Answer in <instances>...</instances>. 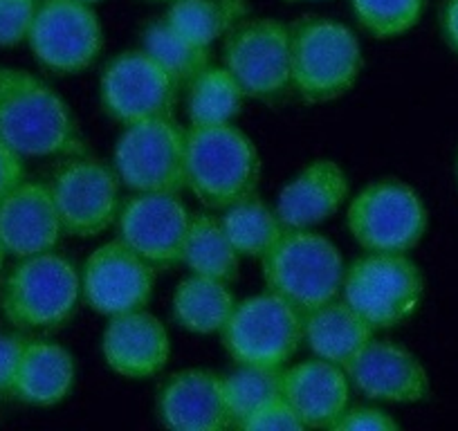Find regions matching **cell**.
I'll return each mask as SVG.
<instances>
[{
    "mask_svg": "<svg viewBox=\"0 0 458 431\" xmlns=\"http://www.w3.org/2000/svg\"><path fill=\"white\" fill-rule=\"evenodd\" d=\"M0 142L21 157H72L88 151L64 97L14 65H0Z\"/></svg>",
    "mask_w": 458,
    "mask_h": 431,
    "instance_id": "1",
    "label": "cell"
},
{
    "mask_svg": "<svg viewBox=\"0 0 458 431\" xmlns=\"http://www.w3.org/2000/svg\"><path fill=\"white\" fill-rule=\"evenodd\" d=\"M184 173L187 189L202 205L227 209L257 193L261 157L239 126H189Z\"/></svg>",
    "mask_w": 458,
    "mask_h": 431,
    "instance_id": "2",
    "label": "cell"
},
{
    "mask_svg": "<svg viewBox=\"0 0 458 431\" xmlns=\"http://www.w3.org/2000/svg\"><path fill=\"white\" fill-rule=\"evenodd\" d=\"M362 72V47L346 25L306 16L290 25V86L310 104L344 97Z\"/></svg>",
    "mask_w": 458,
    "mask_h": 431,
    "instance_id": "3",
    "label": "cell"
},
{
    "mask_svg": "<svg viewBox=\"0 0 458 431\" xmlns=\"http://www.w3.org/2000/svg\"><path fill=\"white\" fill-rule=\"evenodd\" d=\"M81 297V276L61 254L19 258L0 281V315L19 331H55L68 324Z\"/></svg>",
    "mask_w": 458,
    "mask_h": 431,
    "instance_id": "4",
    "label": "cell"
},
{
    "mask_svg": "<svg viewBox=\"0 0 458 431\" xmlns=\"http://www.w3.org/2000/svg\"><path fill=\"white\" fill-rule=\"evenodd\" d=\"M344 258L337 245L315 230H285L261 258L267 292L310 312L342 292Z\"/></svg>",
    "mask_w": 458,
    "mask_h": 431,
    "instance_id": "5",
    "label": "cell"
},
{
    "mask_svg": "<svg viewBox=\"0 0 458 431\" xmlns=\"http://www.w3.org/2000/svg\"><path fill=\"white\" fill-rule=\"evenodd\" d=\"M425 292L422 272L404 252H369L344 270L342 299L373 331L403 324Z\"/></svg>",
    "mask_w": 458,
    "mask_h": 431,
    "instance_id": "6",
    "label": "cell"
},
{
    "mask_svg": "<svg viewBox=\"0 0 458 431\" xmlns=\"http://www.w3.org/2000/svg\"><path fill=\"white\" fill-rule=\"evenodd\" d=\"M427 223L422 198L398 178L367 184L346 211L351 236L367 252H409L422 241Z\"/></svg>",
    "mask_w": 458,
    "mask_h": 431,
    "instance_id": "7",
    "label": "cell"
},
{
    "mask_svg": "<svg viewBox=\"0 0 458 431\" xmlns=\"http://www.w3.org/2000/svg\"><path fill=\"white\" fill-rule=\"evenodd\" d=\"M220 337L239 367L284 368L303 342V317L279 294H257L236 303Z\"/></svg>",
    "mask_w": 458,
    "mask_h": 431,
    "instance_id": "8",
    "label": "cell"
},
{
    "mask_svg": "<svg viewBox=\"0 0 458 431\" xmlns=\"http://www.w3.org/2000/svg\"><path fill=\"white\" fill-rule=\"evenodd\" d=\"M187 129L174 117H153L126 126L114 144V173L135 193L171 191L187 187Z\"/></svg>",
    "mask_w": 458,
    "mask_h": 431,
    "instance_id": "9",
    "label": "cell"
},
{
    "mask_svg": "<svg viewBox=\"0 0 458 431\" xmlns=\"http://www.w3.org/2000/svg\"><path fill=\"white\" fill-rule=\"evenodd\" d=\"M50 193L64 234L92 239L108 230L120 214V178L104 162L72 156L55 171Z\"/></svg>",
    "mask_w": 458,
    "mask_h": 431,
    "instance_id": "10",
    "label": "cell"
},
{
    "mask_svg": "<svg viewBox=\"0 0 458 431\" xmlns=\"http://www.w3.org/2000/svg\"><path fill=\"white\" fill-rule=\"evenodd\" d=\"M34 59L55 74L90 68L104 47V30L90 5L79 0H41L28 34Z\"/></svg>",
    "mask_w": 458,
    "mask_h": 431,
    "instance_id": "11",
    "label": "cell"
},
{
    "mask_svg": "<svg viewBox=\"0 0 458 431\" xmlns=\"http://www.w3.org/2000/svg\"><path fill=\"white\" fill-rule=\"evenodd\" d=\"M114 225L117 239L157 272L182 263L191 214L180 193L147 191L135 193L120 207Z\"/></svg>",
    "mask_w": 458,
    "mask_h": 431,
    "instance_id": "12",
    "label": "cell"
},
{
    "mask_svg": "<svg viewBox=\"0 0 458 431\" xmlns=\"http://www.w3.org/2000/svg\"><path fill=\"white\" fill-rule=\"evenodd\" d=\"M223 65L245 97L272 99L290 86V25L252 19L225 37Z\"/></svg>",
    "mask_w": 458,
    "mask_h": 431,
    "instance_id": "13",
    "label": "cell"
},
{
    "mask_svg": "<svg viewBox=\"0 0 458 431\" xmlns=\"http://www.w3.org/2000/svg\"><path fill=\"white\" fill-rule=\"evenodd\" d=\"M104 111L129 126L174 115L178 86L144 50H126L106 63L99 81Z\"/></svg>",
    "mask_w": 458,
    "mask_h": 431,
    "instance_id": "14",
    "label": "cell"
},
{
    "mask_svg": "<svg viewBox=\"0 0 458 431\" xmlns=\"http://www.w3.org/2000/svg\"><path fill=\"white\" fill-rule=\"evenodd\" d=\"M79 276L83 301L106 317L144 310L156 285V270L120 239L99 245Z\"/></svg>",
    "mask_w": 458,
    "mask_h": 431,
    "instance_id": "15",
    "label": "cell"
},
{
    "mask_svg": "<svg viewBox=\"0 0 458 431\" xmlns=\"http://www.w3.org/2000/svg\"><path fill=\"white\" fill-rule=\"evenodd\" d=\"M344 371L351 385L371 400L413 404L429 395L427 368L411 351L394 342L371 340Z\"/></svg>",
    "mask_w": 458,
    "mask_h": 431,
    "instance_id": "16",
    "label": "cell"
},
{
    "mask_svg": "<svg viewBox=\"0 0 458 431\" xmlns=\"http://www.w3.org/2000/svg\"><path fill=\"white\" fill-rule=\"evenodd\" d=\"M61 234L64 227L47 184L23 180L0 200V241L7 257L25 258L52 252Z\"/></svg>",
    "mask_w": 458,
    "mask_h": 431,
    "instance_id": "17",
    "label": "cell"
},
{
    "mask_svg": "<svg viewBox=\"0 0 458 431\" xmlns=\"http://www.w3.org/2000/svg\"><path fill=\"white\" fill-rule=\"evenodd\" d=\"M101 353L110 371L129 380L157 376L171 355L165 324L147 310L110 317L101 337Z\"/></svg>",
    "mask_w": 458,
    "mask_h": 431,
    "instance_id": "18",
    "label": "cell"
},
{
    "mask_svg": "<svg viewBox=\"0 0 458 431\" xmlns=\"http://www.w3.org/2000/svg\"><path fill=\"white\" fill-rule=\"evenodd\" d=\"M157 418L166 429L220 431L232 427L225 407L223 376L205 368L178 371L157 393Z\"/></svg>",
    "mask_w": 458,
    "mask_h": 431,
    "instance_id": "19",
    "label": "cell"
},
{
    "mask_svg": "<svg viewBox=\"0 0 458 431\" xmlns=\"http://www.w3.org/2000/svg\"><path fill=\"white\" fill-rule=\"evenodd\" d=\"M349 191V175L337 162L312 160L281 189L275 211L285 230H312L337 214Z\"/></svg>",
    "mask_w": 458,
    "mask_h": 431,
    "instance_id": "20",
    "label": "cell"
},
{
    "mask_svg": "<svg viewBox=\"0 0 458 431\" xmlns=\"http://www.w3.org/2000/svg\"><path fill=\"white\" fill-rule=\"evenodd\" d=\"M349 395L351 380L337 364L315 358L284 368L285 402L312 429H330L349 407Z\"/></svg>",
    "mask_w": 458,
    "mask_h": 431,
    "instance_id": "21",
    "label": "cell"
},
{
    "mask_svg": "<svg viewBox=\"0 0 458 431\" xmlns=\"http://www.w3.org/2000/svg\"><path fill=\"white\" fill-rule=\"evenodd\" d=\"M74 376L68 349L56 342L28 340L12 398L30 407H55L72 393Z\"/></svg>",
    "mask_w": 458,
    "mask_h": 431,
    "instance_id": "22",
    "label": "cell"
},
{
    "mask_svg": "<svg viewBox=\"0 0 458 431\" xmlns=\"http://www.w3.org/2000/svg\"><path fill=\"white\" fill-rule=\"evenodd\" d=\"M303 342L315 358L346 367L369 342L373 328L344 301L333 299L310 312H303Z\"/></svg>",
    "mask_w": 458,
    "mask_h": 431,
    "instance_id": "23",
    "label": "cell"
},
{
    "mask_svg": "<svg viewBox=\"0 0 458 431\" xmlns=\"http://www.w3.org/2000/svg\"><path fill=\"white\" fill-rule=\"evenodd\" d=\"M236 306L229 283L209 276L191 275L180 281L171 299L174 319L180 326L196 335L220 333Z\"/></svg>",
    "mask_w": 458,
    "mask_h": 431,
    "instance_id": "24",
    "label": "cell"
},
{
    "mask_svg": "<svg viewBox=\"0 0 458 431\" xmlns=\"http://www.w3.org/2000/svg\"><path fill=\"white\" fill-rule=\"evenodd\" d=\"M248 12V0H174L165 21L187 41L209 47L243 23Z\"/></svg>",
    "mask_w": 458,
    "mask_h": 431,
    "instance_id": "25",
    "label": "cell"
},
{
    "mask_svg": "<svg viewBox=\"0 0 458 431\" xmlns=\"http://www.w3.org/2000/svg\"><path fill=\"white\" fill-rule=\"evenodd\" d=\"M239 252L229 243L220 218L209 214L191 216L182 248V263L193 275L232 283L239 276Z\"/></svg>",
    "mask_w": 458,
    "mask_h": 431,
    "instance_id": "26",
    "label": "cell"
},
{
    "mask_svg": "<svg viewBox=\"0 0 458 431\" xmlns=\"http://www.w3.org/2000/svg\"><path fill=\"white\" fill-rule=\"evenodd\" d=\"M220 225L239 257L248 258L266 257L285 232L276 211L257 198V193L223 209Z\"/></svg>",
    "mask_w": 458,
    "mask_h": 431,
    "instance_id": "27",
    "label": "cell"
},
{
    "mask_svg": "<svg viewBox=\"0 0 458 431\" xmlns=\"http://www.w3.org/2000/svg\"><path fill=\"white\" fill-rule=\"evenodd\" d=\"M245 92L225 65H207L187 86V117L191 126L232 124Z\"/></svg>",
    "mask_w": 458,
    "mask_h": 431,
    "instance_id": "28",
    "label": "cell"
},
{
    "mask_svg": "<svg viewBox=\"0 0 458 431\" xmlns=\"http://www.w3.org/2000/svg\"><path fill=\"white\" fill-rule=\"evenodd\" d=\"M142 50L174 79L178 88L189 86L209 65V47L187 41L165 19L147 25L142 32Z\"/></svg>",
    "mask_w": 458,
    "mask_h": 431,
    "instance_id": "29",
    "label": "cell"
},
{
    "mask_svg": "<svg viewBox=\"0 0 458 431\" xmlns=\"http://www.w3.org/2000/svg\"><path fill=\"white\" fill-rule=\"evenodd\" d=\"M225 407L232 427L239 429L257 409L284 395V368L243 367L223 376Z\"/></svg>",
    "mask_w": 458,
    "mask_h": 431,
    "instance_id": "30",
    "label": "cell"
},
{
    "mask_svg": "<svg viewBox=\"0 0 458 431\" xmlns=\"http://www.w3.org/2000/svg\"><path fill=\"white\" fill-rule=\"evenodd\" d=\"M427 0H351L358 23L376 38L407 34L422 19Z\"/></svg>",
    "mask_w": 458,
    "mask_h": 431,
    "instance_id": "31",
    "label": "cell"
},
{
    "mask_svg": "<svg viewBox=\"0 0 458 431\" xmlns=\"http://www.w3.org/2000/svg\"><path fill=\"white\" fill-rule=\"evenodd\" d=\"M38 0H0V47L28 43Z\"/></svg>",
    "mask_w": 458,
    "mask_h": 431,
    "instance_id": "32",
    "label": "cell"
},
{
    "mask_svg": "<svg viewBox=\"0 0 458 431\" xmlns=\"http://www.w3.org/2000/svg\"><path fill=\"white\" fill-rule=\"evenodd\" d=\"M243 431H285V429H306L301 418L297 416L293 407L285 402V398L272 400V402L263 404L261 409L252 413L243 425L239 427Z\"/></svg>",
    "mask_w": 458,
    "mask_h": 431,
    "instance_id": "33",
    "label": "cell"
},
{
    "mask_svg": "<svg viewBox=\"0 0 458 431\" xmlns=\"http://www.w3.org/2000/svg\"><path fill=\"white\" fill-rule=\"evenodd\" d=\"M335 431H395L398 422L386 411L376 407H346V411L333 422Z\"/></svg>",
    "mask_w": 458,
    "mask_h": 431,
    "instance_id": "34",
    "label": "cell"
},
{
    "mask_svg": "<svg viewBox=\"0 0 458 431\" xmlns=\"http://www.w3.org/2000/svg\"><path fill=\"white\" fill-rule=\"evenodd\" d=\"M28 340L14 333H0V398H12L21 358Z\"/></svg>",
    "mask_w": 458,
    "mask_h": 431,
    "instance_id": "35",
    "label": "cell"
},
{
    "mask_svg": "<svg viewBox=\"0 0 458 431\" xmlns=\"http://www.w3.org/2000/svg\"><path fill=\"white\" fill-rule=\"evenodd\" d=\"M25 180V157L0 142V200Z\"/></svg>",
    "mask_w": 458,
    "mask_h": 431,
    "instance_id": "36",
    "label": "cell"
},
{
    "mask_svg": "<svg viewBox=\"0 0 458 431\" xmlns=\"http://www.w3.org/2000/svg\"><path fill=\"white\" fill-rule=\"evenodd\" d=\"M440 32L447 46L458 55V0H443L440 5Z\"/></svg>",
    "mask_w": 458,
    "mask_h": 431,
    "instance_id": "37",
    "label": "cell"
},
{
    "mask_svg": "<svg viewBox=\"0 0 458 431\" xmlns=\"http://www.w3.org/2000/svg\"><path fill=\"white\" fill-rule=\"evenodd\" d=\"M5 258H7V249L5 245H3V241H0V275H3V267H5Z\"/></svg>",
    "mask_w": 458,
    "mask_h": 431,
    "instance_id": "38",
    "label": "cell"
},
{
    "mask_svg": "<svg viewBox=\"0 0 458 431\" xmlns=\"http://www.w3.org/2000/svg\"><path fill=\"white\" fill-rule=\"evenodd\" d=\"M79 3H86V5H95V3H99V0H79Z\"/></svg>",
    "mask_w": 458,
    "mask_h": 431,
    "instance_id": "39",
    "label": "cell"
},
{
    "mask_svg": "<svg viewBox=\"0 0 458 431\" xmlns=\"http://www.w3.org/2000/svg\"><path fill=\"white\" fill-rule=\"evenodd\" d=\"M151 3H174V0H151Z\"/></svg>",
    "mask_w": 458,
    "mask_h": 431,
    "instance_id": "40",
    "label": "cell"
},
{
    "mask_svg": "<svg viewBox=\"0 0 458 431\" xmlns=\"http://www.w3.org/2000/svg\"><path fill=\"white\" fill-rule=\"evenodd\" d=\"M288 3H299V0H288Z\"/></svg>",
    "mask_w": 458,
    "mask_h": 431,
    "instance_id": "41",
    "label": "cell"
},
{
    "mask_svg": "<svg viewBox=\"0 0 458 431\" xmlns=\"http://www.w3.org/2000/svg\"><path fill=\"white\" fill-rule=\"evenodd\" d=\"M456 173H458V162H456Z\"/></svg>",
    "mask_w": 458,
    "mask_h": 431,
    "instance_id": "42",
    "label": "cell"
}]
</instances>
